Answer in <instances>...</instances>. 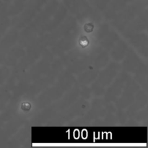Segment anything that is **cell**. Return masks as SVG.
<instances>
[{"label":"cell","instance_id":"cell-1","mask_svg":"<svg viewBox=\"0 0 148 148\" xmlns=\"http://www.w3.org/2000/svg\"><path fill=\"white\" fill-rule=\"evenodd\" d=\"M79 43H80V45L82 46H83V47H85V46H87L88 45V43H89V42H88V40L86 38H83L82 39H81L80 41H79Z\"/></svg>","mask_w":148,"mask_h":148}]
</instances>
